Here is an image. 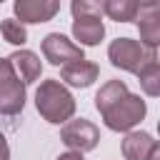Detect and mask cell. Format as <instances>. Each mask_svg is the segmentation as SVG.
<instances>
[{
  "label": "cell",
  "mask_w": 160,
  "mask_h": 160,
  "mask_svg": "<svg viewBox=\"0 0 160 160\" xmlns=\"http://www.w3.org/2000/svg\"><path fill=\"white\" fill-rule=\"evenodd\" d=\"M35 108L48 122L60 125L75 115V98L58 78H50L42 80L40 88L35 90Z\"/></svg>",
  "instance_id": "6da1fadb"
},
{
  "label": "cell",
  "mask_w": 160,
  "mask_h": 160,
  "mask_svg": "<svg viewBox=\"0 0 160 160\" xmlns=\"http://www.w3.org/2000/svg\"><path fill=\"white\" fill-rule=\"evenodd\" d=\"M108 58H110V62H112L115 68L138 75L148 62L158 60V52L142 48V45H140L138 40H132V38H118V40L110 42V48H108Z\"/></svg>",
  "instance_id": "7a4b0ae2"
},
{
  "label": "cell",
  "mask_w": 160,
  "mask_h": 160,
  "mask_svg": "<svg viewBox=\"0 0 160 160\" xmlns=\"http://www.w3.org/2000/svg\"><path fill=\"white\" fill-rule=\"evenodd\" d=\"M148 108H145V100L140 95H132L128 92L120 102H115L110 110L102 112V120L110 130L115 132H132V128L145 118Z\"/></svg>",
  "instance_id": "3957f363"
},
{
  "label": "cell",
  "mask_w": 160,
  "mask_h": 160,
  "mask_svg": "<svg viewBox=\"0 0 160 160\" xmlns=\"http://www.w3.org/2000/svg\"><path fill=\"white\" fill-rule=\"evenodd\" d=\"M25 108V85L18 80L8 58H0V112L18 115Z\"/></svg>",
  "instance_id": "277c9868"
},
{
  "label": "cell",
  "mask_w": 160,
  "mask_h": 160,
  "mask_svg": "<svg viewBox=\"0 0 160 160\" xmlns=\"http://www.w3.org/2000/svg\"><path fill=\"white\" fill-rule=\"evenodd\" d=\"M60 140L70 148V152H88V150H95L98 142H100V130L85 120V118H78V120H68L60 130Z\"/></svg>",
  "instance_id": "5b68a950"
},
{
  "label": "cell",
  "mask_w": 160,
  "mask_h": 160,
  "mask_svg": "<svg viewBox=\"0 0 160 160\" xmlns=\"http://www.w3.org/2000/svg\"><path fill=\"white\" fill-rule=\"evenodd\" d=\"M42 55H45V60L52 62V65H68V62L85 60L82 48L75 45L72 40H68V38L60 35V32L45 35V40H42Z\"/></svg>",
  "instance_id": "8992f818"
},
{
  "label": "cell",
  "mask_w": 160,
  "mask_h": 160,
  "mask_svg": "<svg viewBox=\"0 0 160 160\" xmlns=\"http://www.w3.org/2000/svg\"><path fill=\"white\" fill-rule=\"evenodd\" d=\"M138 28H140V45L148 50H155L160 42V5L158 2H138L135 12Z\"/></svg>",
  "instance_id": "52a82bcc"
},
{
  "label": "cell",
  "mask_w": 160,
  "mask_h": 160,
  "mask_svg": "<svg viewBox=\"0 0 160 160\" xmlns=\"http://www.w3.org/2000/svg\"><path fill=\"white\" fill-rule=\"evenodd\" d=\"M18 22H48L58 15L60 2L58 0H15L12 2Z\"/></svg>",
  "instance_id": "ba28073f"
},
{
  "label": "cell",
  "mask_w": 160,
  "mask_h": 160,
  "mask_svg": "<svg viewBox=\"0 0 160 160\" xmlns=\"http://www.w3.org/2000/svg\"><path fill=\"white\" fill-rule=\"evenodd\" d=\"M8 60H10L15 75H18V80H20L22 85L40 80V75H42V62H40V58H38L32 50H15Z\"/></svg>",
  "instance_id": "9c48e42d"
},
{
  "label": "cell",
  "mask_w": 160,
  "mask_h": 160,
  "mask_svg": "<svg viewBox=\"0 0 160 160\" xmlns=\"http://www.w3.org/2000/svg\"><path fill=\"white\" fill-rule=\"evenodd\" d=\"M98 75H100V68L95 62H90V60L68 62L60 70V80L68 82V85H72V88H88V85H92L98 80Z\"/></svg>",
  "instance_id": "30bf717a"
},
{
  "label": "cell",
  "mask_w": 160,
  "mask_h": 160,
  "mask_svg": "<svg viewBox=\"0 0 160 160\" xmlns=\"http://www.w3.org/2000/svg\"><path fill=\"white\" fill-rule=\"evenodd\" d=\"M155 145H158V140L150 132L135 130V132L125 135V140H122V155H125V160H145Z\"/></svg>",
  "instance_id": "8fae6325"
},
{
  "label": "cell",
  "mask_w": 160,
  "mask_h": 160,
  "mask_svg": "<svg viewBox=\"0 0 160 160\" xmlns=\"http://www.w3.org/2000/svg\"><path fill=\"white\" fill-rule=\"evenodd\" d=\"M72 38L80 45H98L105 38V25L100 18H75L72 20Z\"/></svg>",
  "instance_id": "7c38bea8"
},
{
  "label": "cell",
  "mask_w": 160,
  "mask_h": 160,
  "mask_svg": "<svg viewBox=\"0 0 160 160\" xmlns=\"http://www.w3.org/2000/svg\"><path fill=\"white\" fill-rule=\"evenodd\" d=\"M125 95H128V85H125L122 80H108V82L98 90V95H95V108H98L100 115H102V112L110 110L115 102H120Z\"/></svg>",
  "instance_id": "4fadbf2b"
},
{
  "label": "cell",
  "mask_w": 160,
  "mask_h": 160,
  "mask_svg": "<svg viewBox=\"0 0 160 160\" xmlns=\"http://www.w3.org/2000/svg\"><path fill=\"white\" fill-rule=\"evenodd\" d=\"M102 12L115 22H130V20H135L138 2L135 0H105L102 2Z\"/></svg>",
  "instance_id": "5bb4252c"
},
{
  "label": "cell",
  "mask_w": 160,
  "mask_h": 160,
  "mask_svg": "<svg viewBox=\"0 0 160 160\" xmlns=\"http://www.w3.org/2000/svg\"><path fill=\"white\" fill-rule=\"evenodd\" d=\"M138 80H140V88H142L145 95L158 98V95H160V65H158V60L148 62V65L138 72Z\"/></svg>",
  "instance_id": "9a60e30c"
},
{
  "label": "cell",
  "mask_w": 160,
  "mask_h": 160,
  "mask_svg": "<svg viewBox=\"0 0 160 160\" xmlns=\"http://www.w3.org/2000/svg\"><path fill=\"white\" fill-rule=\"evenodd\" d=\"M0 32H2V38H5L10 45H25V42H28V30H25V25H20V22L12 20V18H8V20L0 22Z\"/></svg>",
  "instance_id": "2e32d148"
},
{
  "label": "cell",
  "mask_w": 160,
  "mask_h": 160,
  "mask_svg": "<svg viewBox=\"0 0 160 160\" xmlns=\"http://www.w3.org/2000/svg\"><path fill=\"white\" fill-rule=\"evenodd\" d=\"M75 18H100L102 15V2H90V0H72L70 5Z\"/></svg>",
  "instance_id": "e0dca14e"
},
{
  "label": "cell",
  "mask_w": 160,
  "mask_h": 160,
  "mask_svg": "<svg viewBox=\"0 0 160 160\" xmlns=\"http://www.w3.org/2000/svg\"><path fill=\"white\" fill-rule=\"evenodd\" d=\"M0 160H10V145L2 132H0Z\"/></svg>",
  "instance_id": "ac0fdd59"
},
{
  "label": "cell",
  "mask_w": 160,
  "mask_h": 160,
  "mask_svg": "<svg viewBox=\"0 0 160 160\" xmlns=\"http://www.w3.org/2000/svg\"><path fill=\"white\" fill-rule=\"evenodd\" d=\"M58 160H82V155L80 152H62V155H58Z\"/></svg>",
  "instance_id": "d6986e66"
},
{
  "label": "cell",
  "mask_w": 160,
  "mask_h": 160,
  "mask_svg": "<svg viewBox=\"0 0 160 160\" xmlns=\"http://www.w3.org/2000/svg\"><path fill=\"white\" fill-rule=\"evenodd\" d=\"M145 160H160V145H155V148L150 150V155H148Z\"/></svg>",
  "instance_id": "ffe728a7"
}]
</instances>
